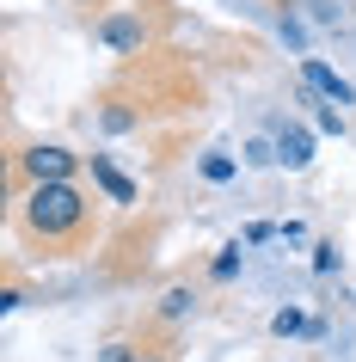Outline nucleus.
<instances>
[{
    "mask_svg": "<svg viewBox=\"0 0 356 362\" xmlns=\"http://www.w3.org/2000/svg\"><path fill=\"white\" fill-rule=\"evenodd\" d=\"M19 228L43 252H80L93 240V197L80 185H31V197L19 203Z\"/></svg>",
    "mask_w": 356,
    "mask_h": 362,
    "instance_id": "nucleus-1",
    "label": "nucleus"
},
{
    "mask_svg": "<svg viewBox=\"0 0 356 362\" xmlns=\"http://www.w3.org/2000/svg\"><path fill=\"white\" fill-rule=\"evenodd\" d=\"M19 172L31 178V185H74V172H80V153L56 148V141H31V148L19 153Z\"/></svg>",
    "mask_w": 356,
    "mask_h": 362,
    "instance_id": "nucleus-2",
    "label": "nucleus"
},
{
    "mask_svg": "<svg viewBox=\"0 0 356 362\" xmlns=\"http://www.w3.org/2000/svg\"><path fill=\"white\" fill-rule=\"evenodd\" d=\"M98 43L130 56V49L148 43V19H142V13H105V19H98Z\"/></svg>",
    "mask_w": 356,
    "mask_h": 362,
    "instance_id": "nucleus-3",
    "label": "nucleus"
},
{
    "mask_svg": "<svg viewBox=\"0 0 356 362\" xmlns=\"http://www.w3.org/2000/svg\"><path fill=\"white\" fill-rule=\"evenodd\" d=\"M301 86H307V93H326V98H332V105H350V80H338L332 74V68H326V62H314V56H307V62H301Z\"/></svg>",
    "mask_w": 356,
    "mask_h": 362,
    "instance_id": "nucleus-4",
    "label": "nucleus"
},
{
    "mask_svg": "<svg viewBox=\"0 0 356 362\" xmlns=\"http://www.w3.org/2000/svg\"><path fill=\"white\" fill-rule=\"evenodd\" d=\"M190 313H197V288L190 283H172L160 301H154V325H185Z\"/></svg>",
    "mask_w": 356,
    "mask_h": 362,
    "instance_id": "nucleus-5",
    "label": "nucleus"
},
{
    "mask_svg": "<svg viewBox=\"0 0 356 362\" xmlns=\"http://www.w3.org/2000/svg\"><path fill=\"white\" fill-rule=\"evenodd\" d=\"M277 160H282V166H289V172H301V166H307V160H314V135L301 129V123H289V129L277 135Z\"/></svg>",
    "mask_w": 356,
    "mask_h": 362,
    "instance_id": "nucleus-6",
    "label": "nucleus"
},
{
    "mask_svg": "<svg viewBox=\"0 0 356 362\" xmlns=\"http://www.w3.org/2000/svg\"><path fill=\"white\" fill-rule=\"evenodd\" d=\"M93 185H98L105 197H111V203H135V197H142V191L130 185V178H123V172H117L111 160H105V153H93Z\"/></svg>",
    "mask_w": 356,
    "mask_h": 362,
    "instance_id": "nucleus-7",
    "label": "nucleus"
},
{
    "mask_svg": "<svg viewBox=\"0 0 356 362\" xmlns=\"http://www.w3.org/2000/svg\"><path fill=\"white\" fill-rule=\"evenodd\" d=\"M98 362H160V356H154V350H142V344H123V338H117V344H105V350H98Z\"/></svg>",
    "mask_w": 356,
    "mask_h": 362,
    "instance_id": "nucleus-8",
    "label": "nucleus"
},
{
    "mask_svg": "<svg viewBox=\"0 0 356 362\" xmlns=\"http://www.w3.org/2000/svg\"><path fill=\"white\" fill-rule=\"evenodd\" d=\"M270 332H277V338H295V332H307V313H295V307H282L277 320H270Z\"/></svg>",
    "mask_w": 356,
    "mask_h": 362,
    "instance_id": "nucleus-9",
    "label": "nucleus"
},
{
    "mask_svg": "<svg viewBox=\"0 0 356 362\" xmlns=\"http://www.w3.org/2000/svg\"><path fill=\"white\" fill-rule=\"evenodd\" d=\"M234 270H240V246H227L222 258H215V264H209V276H215V283H227V276H234Z\"/></svg>",
    "mask_w": 356,
    "mask_h": 362,
    "instance_id": "nucleus-10",
    "label": "nucleus"
},
{
    "mask_svg": "<svg viewBox=\"0 0 356 362\" xmlns=\"http://www.w3.org/2000/svg\"><path fill=\"white\" fill-rule=\"evenodd\" d=\"M203 178H215V185H222V178H234V160H222V153H209V160H203Z\"/></svg>",
    "mask_w": 356,
    "mask_h": 362,
    "instance_id": "nucleus-11",
    "label": "nucleus"
},
{
    "mask_svg": "<svg viewBox=\"0 0 356 362\" xmlns=\"http://www.w3.org/2000/svg\"><path fill=\"white\" fill-rule=\"evenodd\" d=\"M314 270H338V246H332V240H319V246H314Z\"/></svg>",
    "mask_w": 356,
    "mask_h": 362,
    "instance_id": "nucleus-12",
    "label": "nucleus"
},
{
    "mask_svg": "<svg viewBox=\"0 0 356 362\" xmlns=\"http://www.w3.org/2000/svg\"><path fill=\"white\" fill-rule=\"evenodd\" d=\"M246 160H252V166H270L277 153H270V141H252V148H246Z\"/></svg>",
    "mask_w": 356,
    "mask_h": 362,
    "instance_id": "nucleus-13",
    "label": "nucleus"
}]
</instances>
